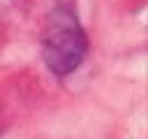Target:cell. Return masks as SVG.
I'll use <instances>...</instances> for the list:
<instances>
[{
	"label": "cell",
	"mask_w": 148,
	"mask_h": 139,
	"mask_svg": "<svg viewBox=\"0 0 148 139\" xmlns=\"http://www.w3.org/2000/svg\"><path fill=\"white\" fill-rule=\"evenodd\" d=\"M88 37L72 0H56L42 32V58L56 76H67L83 63Z\"/></svg>",
	"instance_id": "6da1fadb"
}]
</instances>
